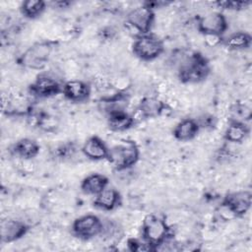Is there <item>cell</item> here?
Instances as JSON below:
<instances>
[{"label":"cell","instance_id":"cell-1","mask_svg":"<svg viewBox=\"0 0 252 252\" xmlns=\"http://www.w3.org/2000/svg\"><path fill=\"white\" fill-rule=\"evenodd\" d=\"M210 73L208 59L200 52H193L180 64L177 76L184 84H194L205 80Z\"/></svg>","mask_w":252,"mask_h":252},{"label":"cell","instance_id":"cell-2","mask_svg":"<svg viewBox=\"0 0 252 252\" xmlns=\"http://www.w3.org/2000/svg\"><path fill=\"white\" fill-rule=\"evenodd\" d=\"M171 230L166 221L158 216L148 215L142 224V236L153 250L170 239Z\"/></svg>","mask_w":252,"mask_h":252},{"label":"cell","instance_id":"cell-3","mask_svg":"<svg viewBox=\"0 0 252 252\" xmlns=\"http://www.w3.org/2000/svg\"><path fill=\"white\" fill-rule=\"evenodd\" d=\"M54 45L55 42L50 40L33 43L18 58L19 65L32 70H42L51 56Z\"/></svg>","mask_w":252,"mask_h":252},{"label":"cell","instance_id":"cell-4","mask_svg":"<svg viewBox=\"0 0 252 252\" xmlns=\"http://www.w3.org/2000/svg\"><path fill=\"white\" fill-rule=\"evenodd\" d=\"M140 152L137 144L131 140H123L109 149L107 159L113 167L120 171L132 167L139 159Z\"/></svg>","mask_w":252,"mask_h":252},{"label":"cell","instance_id":"cell-5","mask_svg":"<svg viewBox=\"0 0 252 252\" xmlns=\"http://www.w3.org/2000/svg\"><path fill=\"white\" fill-rule=\"evenodd\" d=\"M164 50L162 39L155 33L148 32L136 36L133 44V53L144 61H151L158 58Z\"/></svg>","mask_w":252,"mask_h":252},{"label":"cell","instance_id":"cell-6","mask_svg":"<svg viewBox=\"0 0 252 252\" xmlns=\"http://www.w3.org/2000/svg\"><path fill=\"white\" fill-rule=\"evenodd\" d=\"M63 84L54 76L40 73L29 86V94L36 98H48L62 94Z\"/></svg>","mask_w":252,"mask_h":252},{"label":"cell","instance_id":"cell-7","mask_svg":"<svg viewBox=\"0 0 252 252\" xmlns=\"http://www.w3.org/2000/svg\"><path fill=\"white\" fill-rule=\"evenodd\" d=\"M103 222L95 215L88 214L77 218L72 224V233L83 240L100 235Z\"/></svg>","mask_w":252,"mask_h":252},{"label":"cell","instance_id":"cell-8","mask_svg":"<svg viewBox=\"0 0 252 252\" xmlns=\"http://www.w3.org/2000/svg\"><path fill=\"white\" fill-rule=\"evenodd\" d=\"M155 20V12L144 3L132 9L126 16V22L131 29L139 34L151 32V29Z\"/></svg>","mask_w":252,"mask_h":252},{"label":"cell","instance_id":"cell-9","mask_svg":"<svg viewBox=\"0 0 252 252\" xmlns=\"http://www.w3.org/2000/svg\"><path fill=\"white\" fill-rule=\"evenodd\" d=\"M198 31L204 35L221 36L228 28L225 16L220 12H212L199 19L197 23Z\"/></svg>","mask_w":252,"mask_h":252},{"label":"cell","instance_id":"cell-10","mask_svg":"<svg viewBox=\"0 0 252 252\" xmlns=\"http://www.w3.org/2000/svg\"><path fill=\"white\" fill-rule=\"evenodd\" d=\"M138 110L145 118H157L160 116H170L172 107L166 102L155 96H145L141 99Z\"/></svg>","mask_w":252,"mask_h":252},{"label":"cell","instance_id":"cell-11","mask_svg":"<svg viewBox=\"0 0 252 252\" xmlns=\"http://www.w3.org/2000/svg\"><path fill=\"white\" fill-rule=\"evenodd\" d=\"M252 203V194L249 190H242L228 193L221 204L226 206L235 218L244 216L250 209Z\"/></svg>","mask_w":252,"mask_h":252},{"label":"cell","instance_id":"cell-12","mask_svg":"<svg viewBox=\"0 0 252 252\" xmlns=\"http://www.w3.org/2000/svg\"><path fill=\"white\" fill-rule=\"evenodd\" d=\"M29 230V226L22 220L14 219L3 220L0 223V238L3 243L14 242L22 238Z\"/></svg>","mask_w":252,"mask_h":252},{"label":"cell","instance_id":"cell-13","mask_svg":"<svg viewBox=\"0 0 252 252\" xmlns=\"http://www.w3.org/2000/svg\"><path fill=\"white\" fill-rule=\"evenodd\" d=\"M62 94L73 102H84L91 94V87L81 80H70L63 84Z\"/></svg>","mask_w":252,"mask_h":252},{"label":"cell","instance_id":"cell-14","mask_svg":"<svg viewBox=\"0 0 252 252\" xmlns=\"http://www.w3.org/2000/svg\"><path fill=\"white\" fill-rule=\"evenodd\" d=\"M81 152L89 159L101 160L108 158L109 148L99 137L92 136L86 140L81 148Z\"/></svg>","mask_w":252,"mask_h":252},{"label":"cell","instance_id":"cell-15","mask_svg":"<svg viewBox=\"0 0 252 252\" xmlns=\"http://www.w3.org/2000/svg\"><path fill=\"white\" fill-rule=\"evenodd\" d=\"M128 102V94L122 91H119L113 94L102 97L99 100V107L107 116L114 112L126 111Z\"/></svg>","mask_w":252,"mask_h":252},{"label":"cell","instance_id":"cell-16","mask_svg":"<svg viewBox=\"0 0 252 252\" xmlns=\"http://www.w3.org/2000/svg\"><path fill=\"white\" fill-rule=\"evenodd\" d=\"M39 145L35 140L30 138H23L17 141L10 148L11 154L24 160H30L35 158L39 153Z\"/></svg>","mask_w":252,"mask_h":252},{"label":"cell","instance_id":"cell-17","mask_svg":"<svg viewBox=\"0 0 252 252\" xmlns=\"http://www.w3.org/2000/svg\"><path fill=\"white\" fill-rule=\"evenodd\" d=\"M121 203L120 193L113 187L107 186L94 200V206L103 211H112Z\"/></svg>","mask_w":252,"mask_h":252},{"label":"cell","instance_id":"cell-18","mask_svg":"<svg viewBox=\"0 0 252 252\" xmlns=\"http://www.w3.org/2000/svg\"><path fill=\"white\" fill-rule=\"evenodd\" d=\"M199 130L200 126L196 119L185 118L175 125L173 129V136L178 141L186 142L194 139L199 133Z\"/></svg>","mask_w":252,"mask_h":252},{"label":"cell","instance_id":"cell-19","mask_svg":"<svg viewBox=\"0 0 252 252\" xmlns=\"http://www.w3.org/2000/svg\"><path fill=\"white\" fill-rule=\"evenodd\" d=\"M108 186V178L99 173H92L85 177L81 183L82 191L87 195L96 196Z\"/></svg>","mask_w":252,"mask_h":252},{"label":"cell","instance_id":"cell-20","mask_svg":"<svg viewBox=\"0 0 252 252\" xmlns=\"http://www.w3.org/2000/svg\"><path fill=\"white\" fill-rule=\"evenodd\" d=\"M250 128L245 122L233 119L228 124L224 132L223 138L228 143L237 144L244 141V139L248 136Z\"/></svg>","mask_w":252,"mask_h":252},{"label":"cell","instance_id":"cell-21","mask_svg":"<svg viewBox=\"0 0 252 252\" xmlns=\"http://www.w3.org/2000/svg\"><path fill=\"white\" fill-rule=\"evenodd\" d=\"M107 117V126L111 131L121 132L130 129L134 123V117L129 114L127 111L114 112L106 116Z\"/></svg>","mask_w":252,"mask_h":252},{"label":"cell","instance_id":"cell-22","mask_svg":"<svg viewBox=\"0 0 252 252\" xmlns=\"http://www.w3.org/2000/svg\"><path fill=\"white\" fill-rule=\"evenodd\" d=\"M32 118H33V124L40 130L44 132H55L59 127V120L56 116L41 111L36 114H32V112L30 114Z\"/></svg>","mask_w":252,"mask_h":252},{"label":"cell","instance_id":"cell-23","mask_svg":"<svg viewBox=\"0 0 252 252\" xmlns=\"http://www.w3.org/2000/svg\"><path fill=\"white\" fill-rule=\"evenodd\" d=\"M46 9V2L42 0H26L22 2L20 11L28 19L38 18Z\"/></svg>","mask_w":252,"mask_h":252},{"label":"cell","instance_id":"cell-24","mask_svg":"<svg viewBox=\"0 0 252 252\" xmlns=\"http://www.w3.org/2000/svg\"><path fill=\"white\" fill-rule=\"evenodd\" d=\"M252 43V36L245 32H237L230 34L225 40L224 44L227 48L232 50H242L249 48Z\"/></svg>","mask_w":252,"mask_h":252},{"label":"cell","instance_id":"cell-25","mask_svg":"<svg viewBox=\"0 0 252 252\" xmlns=\"http://www.w3.org/2000/svg\"><path fill=\"white\" fill-rule=\"evenodd\" d=\"M79 150L75 143L73 142H65L62 144H59L55 147V149L52 152V157L56 160L60 161H69L75 158V156L78 154Z\"/></svg>","mask_w":252,"mask_h":252},{"label":"cell","instance_id":"cell-26","mask_svg":"<svg viewBox=\"0 0 252 252\" xmlns=\"http://www.w3.org/2000/svg\"><path fill=\"white\" fill-rule=\"evenodd\" d=\"M231 112L234 114L236 120L239 121H248L251 119L252 117V110L251 107L249 105H247L246 103L243 102H235L232 106H231Z\"/></svg>","mask_w":252,"mask_h":252},{"label":"cell","instance_id":"cell-27","mask_svg":"<svg viewBox=\"0 0 252 252\" xmlns=\"http://www.w3.org/2000/svg\"><path fill=\"white\" fill-rule=\"evenodd\" d=\"M216 4L218 5V7L221 8V9H225V10H234V11H239V10H243L246 9L251 2L250 1H218L216 2Z\"/></svg>","mask_w":252,"mask_h":252},{"label":"cell","instance_id":"cell-28","mask_svg":"<svg viewBox=\"0 0 252 252\" xmlns=\"http://www.w3.org/2000/svg\"><path fill=\"white\" fill-rule=\"evenodd\" d=\"M128 247L131 251H149L153 250V248L145 241H141L139 239L135 238H130L128 239Z\"/></svg>","mask_w":252,"mask_h":252},{"label":"cell","instance_id":"cell-29","mask_svg":"<svg viewBox=\"0 0 252 252\" xmlns=\"http://www.w3.org/2000/svg\"><path fill=\"white\" fill-rule=\"evenodd\" d=\"M200 128H206V129H213L216 126L217 118L212 114H205L202 117H200L199 120H197Z\"/></svg>","mask_w":252,"mask_h":252},{"label":"cell","instance_id":"cell-30","mask_svg":"<svg viewBox=\"0 0 252 252\" xmlns=\"http://www.w3.org/2000/svg\"><path fill=\"white\" fill-rule=\"evenodd\" d=\"M205 36V41H206V44L208 46H216L218 45L219 43L221 42V36H219V35H212V34H209V35H204Z\"/></svg>","mask_w":252,"mask_h":252},{"label":"cell","instance_id":"cell-31","mask_svg":"<svg viewBox=\"0 0 252 252\" xmlns=\"http://www.w3.org/2000/svg\"><path fill=\"white\" fill-rule=\"evenodd\" d=\"M144 4L147 5L149 8L155 10L157 8H161L163 6L169 5L170 2H167V1H147V2H144Z\"/></svg>","mask_w":252,"mask_h":252},{"label":"cell","instance_id":"cell-32","mask_svg":"<svg viewBox=\"0 0 252 252\" xmlns=\"http://www.w3.org/2000/svg\"><path fill=\"white\" fill-rule=\"evenodd\" d=\"M53 4H54V6H56L58 8H68L72 4V2H70V1H57V2H54Z\"/></svg>","mask_w":252,"mask_h":252}]
</instances>
